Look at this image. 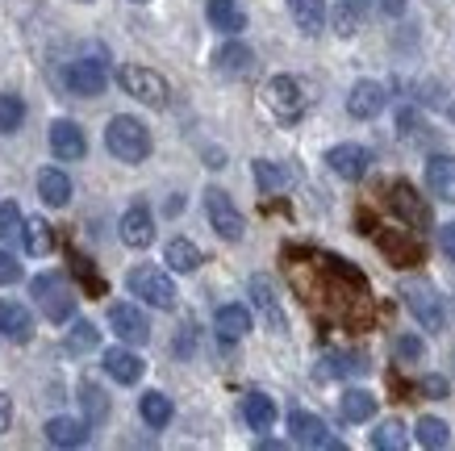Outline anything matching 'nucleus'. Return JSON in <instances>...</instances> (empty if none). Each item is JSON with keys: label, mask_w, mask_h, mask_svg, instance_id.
I'll return each instance as SVG.
<instances>
[{"label": "nucleus", "mask_w": 455, "mask_h": 451, "mask_svg": "<svg viewBox=\"0 0 455 451\" xmlns=\"http://www.w3.org/2000/svg\"><path fill=\"white\" fill-rule=\"evenodd\" d=\"M21 246H26L29 255H46V251L55 246V234H51V226L42 218H26V226H21Z\"/></svg>", "instance_id": "35"}, {"label": "nucleus", "mask_w": 455, "mask_h": 451, "mask_svg": "<svg viewBox=\"0 0 455 451\" xmlns=\"http://www.w3.org/2000/svg\"><path fill=\"white\" fill-rule=\"evenodd\" d=\"M21 122H26V105H21V96L0 93V130H4V134H13V130H21Z\"/></svg>", "instance_id": "40"}, {"label": "nucleus", "mask_w": 455, "mask_h": 451, "mask_svg": "<svg viewBox=\"0 0 455 451\" xmlns=\"http://www.w3.org/2000/svg\"><path fill=\"white\" fill-rule=\"evenodd\" d=\"M38 197L51 209H63L71 201V180L59 172V167H42L38 172Z\"/></svg>", "instance_id": "27"}, {"label": "nucleus", "mask_w": 455, "mask_h": 451, "mask_svg": "<svg viewBox=\"0 0 455 451\" xmlns=\"http://www.w3.org/2000/svg\"><path fill=\"white\" fill-rule=\"evenodd\" d=\"M376 246L385 251V260L393 268H414L422 263V243L414 238V226H405V230H376Z\"/></svg>", "instance_id": "10"}, {"label": "nucleus", "mask_w": 455, "mask_h": 451, "mask_svg": "<svg viewBox=\"0 0 455 451\" xmlns=\"http://www.w3.org/2000/svg\"><path fill=\"white\" fill-rule=\"evenodd\" d=\"M213 71L226 76V80H247L255 71V51L243 46V42H226V46L213 51Z\"/></svg>", "instance_id": "16"}, {"label": "nucleus", "mask_w": 455, "mask_h": 451, "mask_svg": "<svg viewBox=\"0 0 455 451\" xmlns=\"http://www.w3.org/2000/svg\"><path fill=\"white\" fill-rule=\"evenodd\" d=\"M213 330H218L221 342H238L251 330V310L247 305H221L213 314Z\"/></svg>", "instance_id": "25"}, {"label": "nucleus", "mask_w": 455, "mask_h": 451, "mask_svg": "<svg viewBox=\"0 0 455 451\" xmlns=\"http://www.w3.org/2000/svg\"><path fill=\"white\" fill-rule=\"evenodd\" d=\"M289 13L301 34H317L326 26V0H289Z\"/></svg>", "instance_id": "32"}, {"label": "nucleus", "mask_w": 455, "mask_h": 451, "mask_svg": "<svg viewBox=\"0 0 455 451\" xmlns=\"http://www.w3.org/2000/svg\"><path fill=\"white\" fill-rule=\"evenodd\" d=\"M451 122H455V105H451Z\"/></svg>", "instance_id": "50"}, {"label": "nucleus", "mask_w": 455, "mask_h": 451, "mask_svg": "<svg viewBox=\"0 0 455 451\" xmlns=\"http://www.w3.org/2000/svg\"><path fill=\"white\" fill-rule=\"evenodd\" d=\"M289 435L292 443H301V447H326V451H343V439H334L326 431V423L309 410H292L289 414Z\"/></svg>", "instance_id": "12"}, {"label": "nucleus", "mask_w": 455, "mask_h": 451, "mask_svg": "<svg viewBox=\"0 0 455 451\" xmlns=\"http://www.w3.org/2000/svg\"><path fill=\"white\" fill-rule=\"evenodd\" d=\"M17 280H21V263H17L13 251H4V246H0V288L17 285Z\"/></svg>", "instance_id": "43"}, {"label": "nucleus", "mask_w": 455, "mask_h": 451, "mask_svg": "<svg viewBox=\"0 0 455 451\" xmlns=\"http://www.w3.org/2000/svg\"><path fill=\"white\" fill-rule=\"evenodd\" d=\"M255 184H259L263 192H284L297 184V172H292L289 164H272V159H255Z\"/></svg>", "instance_id": "26"}, {"label": "nucleus", "mask_w": 455, "mask_h": 451, "mask_svg": "<svg viewBox=\"0 0 455 451\" xmlns=\"http://www.w3.org/2000/svg\"><path fill=\"white\" fill-rule=\"evenodd\" d=\"M105 372H109L117 384H139L147 364H142L139 351H125V347H109L105 351Z\"/></svg>", "instance_id": "22"}, {"label": "nucleus", "mask_w": 455, "mask_h": 451, "mask_svg": "<svg viewBox=\"0 0 455 451\" xmlns=\"http://www.w3.org/2000/svg\"><path fill=\"white\" fill-rule=\"evenodd\" d=\"M29 293H34V301H38V310L51 322H68L71 310H76V297H71V288L63 276L46 272V276H34V285H29Z\"/></svg>", "instance_id": "6"}, {"label": "nucleus", "mask_w": 455, "mask_h": 451, "mask_svg": "<svg viewBox=\"0 0 455 451\" xmlns=\"http://www.w3.org/2000/svg\"><path fill=\"white\" fill-rule=\"evenodd\" d=\"M139 414H142V423L147 426H167L172 423V397L167 393H159V389H151V393H142V401H139Z\"/></svg>", "instance_id": "33"}, {"label": "nucleus", "mask_w": 455, "mask_h": 451, "mask_svg": "<svg viewBox=\"0 0 455 451\" xmlns=\"http://www.w3.org/2000/svg\"><path fill=\"white\" fill-rule=\"evenodd\" d=\"M88 418H71V414H59L46 423V443L51 447H84L88 443Z\"/></svg>", "instance_id": "19"}, {"label": "nucleus", "mask_w": 455, "mask_h": 451, "mask_svg": "<svg viewBox=\"0 0 455 451\" xmlns=\"http://www.w3.org/2000/svg\"><path fill=\"white\" fill-rule=\"evenodd\" d=\"M164 263L172 268V272L188 276V272H196V268H201V251H196V243H188V238H172V243H167V251H164Z\"/></svg>", "instance_id": "30"}, {"label": "nucleus", "mask_w": 455, "mask_h": 451, "mask_svg": "<svg viewBox=\"0 0 455 451\" xmlns=\"http://www.w3.org/2000/svg\"><path fill=\"white\" fill-rule=\"evenodd\" d=\"M418 389H422L427 397H447V381H443V376H427Z\"/></svg>", "instance_id": "46"}, {"label": "nucleus", "mask_w": 455, "mask_h": 451, "mask_svg": "<svg viewBox=\"0 0 455 451\" xmlns=\"http://www.w3.org/2000/svg\"><path fill=\"white\" fill-rule=\"evenodd\" d=\"M414 439L422 443V447H447L451 443V426L443 423V418H435V414H427V418H418V426H414Z\"/></svg>", "instance_id": "34"}, {"label": "nucleus", "mask_w": 455, "mask_h": 451, "mask_svg": "<svg viewBox=\"0 0 455 451\" xmlns=\"http://www.w3.org/2000/svg\"><path fill=\"white\" fill-rule=\"evenodd\" d=\"M289 280L305 305L317 314H331L347 326H359L372 318L368 280L347 260H334L322 251H289Z\"/></svg>", "instance_id": "1"}, {"label": "nucleus", "mask_w": 455, "mask_h": 451, "mask_svg": "<svg viewBox=\"0 0 455 451\" xmlns=\"http://www.w3.org/2000/svg\"><path fill=\"white\" fill-rule=\"evenodd\" d=\"M205 213H209V226H213L226 243H238V238H243V213H238V205L230 201L226 189L205 192Z\"/></svg>", "instance_id": "9"}, {"label": "nucleus", "mask_w": 455, "mask_h": 451, "mask_svg": "<svg viewBox=\"0 0 455 451\" xmlns=\"http://www.w3.org/2000/svg\"><path fill=\"white\" fill-rule=\"evenodd\" d=\"M122 243L125 246H134V251H147V246L155 243V218H151V209L147 205H130L122 213Z\"/></svg>", "instance_id": "17"}, {"label": "nucleus", "mask_w": 455, "mask_h": 451, "mask_svg": "<svg viewBox=\"0 0 455 451\" xmlns=\"http://www.w3.org/2000/svg\"><path fill=\"white\" fill-rule=\"evenodd\" d=\"M134 4H147V0H134Z\"/></svg>", "instance_id": "51"}, {"label": "nucleus", "mask_w": 455, "mask_h": 451, "mask_svg": "<svg viewBox=\"0 0 455 451\" xmlns=\"http://www.w3.org/2000/svg\"><path fill=\"white\" fill-rule=\"evenodd\" d=\"M388 205L397 209V218L405 221V226H414V230H427L430 226V205L418 197V189L410 180H393V184H388Z\"/></svg>", "instance_id": "11"}, {"label": "nucleus", "mask_w": 455, "mask_h": 451, "mask_svg": "<svg viewBox=\"0 0 455 451\" xmlns=\"http://www.w3.org/2000/svg\"><path fill=\"white\" fill-rule=\"evenodd\" d=\"M97 342H100V330L92 326L88 318H80V322H76V326L68 330V339H63V347H68L71 356H84V351H92Z\"/></svg>", "instance_id": "39"}, {"label": "nucleus", "mask_w": 455, "mask_h": 451, "mask_svg": "<svg viewBox=\"0 0 455 451\" xmlns=\"http://www.w3.org/2000/svg\"><path fill=\"white\" fill-rule=\"evenodd\" d=\"M21 226H26L21 209H17L13 201H4V205H0V243H9V238H21Z\"/></svg>", "instance_id": "41"}, {"label": "nucleus", "mask_w": 455, "mask_h": 451, "mask_svg": "<svg viewBox=\"0 0 455 451\" xmlns=\"http://www.w3.org/2000/svg\"><path fill=\"white\" fill-rule=\"evenodd\" d=\"M376 4H380V13H385V17H401L410 0H376Z\"/></svg>", "instance_id": "48"}, {"label": "nucleus", "mask_w": 455, "mask_h": 451, "mask_svg": "<svg viewBox=\"0 0 455 451\" xmlns=\"http://www.w3.org/2000/svg\"><path fill=\"white\" fill-rule=\"evenodd\" d=\"M439 246H443V255L455 263V221H447V226L439 230Z\"/></svg>", "instance_id": "45"}, {"label": "nucleus", "mask_w": 455, "mask_h": 451, "mask_svg": "<svg viewBox=\"0 0 455 451\" xmlns=\"http://www.w3.org/2000/svg\"><path fill=\"white\" fill-rule=\"evenodd\" d=\"M251 301H255V310L263 314V322L276 330V334H284L289 330V322H284V310H280V301H276V288H272V280L267 276H251Z\"/></svg>", "instance_id": "18"}, {"label": "nucleus", "mask_w": 455, "mask_h": 451, "mask_svg": "<svg viewBox=\"0 0 455 451\" xmlns=\"http://www.w3.org/2000/svg\"><path fill=\"white\" fill-rule=\"evenodd\" d=\"M243 418L251 431H272L276 426V401L267 393H247L243 397Z\"/></svg>", "instance_id": "29"}, {"label": "nucleus", "mask_w": 455, "mask_h": 451, "mask_svg": "<svg viewBox=\"0 0 455 451\" xmlns=\"http://www.w3.org/2000/svg\"><path fill=\"white\" fill-rule=\"evenodd\" d=\"M427 189L455 205V155H430L427 159Z\"/></svg>", "instance_id": "20"}, {"label": "nucleus", "mask_w": 455, "mask_h": 451, "mask_svg": "<svg viewBox=\"0 0 455 451\" xmlns=\"http://www.w3.org/2000/svg\"><path fill=\"white\" fill-rule=\"evenodd\" d=\"M109 326H113V334H117V339L134 342V347H142V342L151 339V322H147V314H142L139 305H130V301L109 305Z\"/></svg>", "instance_id": "13"}, {"label": "nucleus", "mask_w": 455, "mask_h": 451, "mask_svg": "<svg viewBox=\"0 0 455 451\" xmlns=\"http://www.w3.org/2000/svg\"><path fill=\"white\" fill-rule=\"evenodd\" d=\"M322 364H326L322 376H339V381H343V376H363V372H368V359L355 356V351H334V356H326Z\"/></svg>", "instance_id": "36"}, {"label": "nucleus", "mask_w": 455, "mask_h": 451, "mask_svg": "<svg viewBox=\"0 0 455 451\" xmlns=\"http://www.w3.org/2000/svg\"><path fill=\"white\" fill-rule=\"evenodd\" d=\"M0 334H4L9 342H29V334H34V318H29L26 305L0 301Z\"/></svg>", "instance_id": "24"}, {"label": "nucleus", "mask_w": 455, "mask_h": 451, "mask_svg": "<svg viewBox=\"0 0 455 451\" xmlns=\"http://www.w3.org/2000/svg\"><path fill=\"white\" fill-rule=\"evenodd\" d=\"M388 105V93L380 80H359L351 93H347V113L355 117V122H372L380 117V109Z\"/></svg>", "instance_id": "14"}, {"label": "nucleus", "mask_w": 455, "mask_h": 451, "mask_svg": "<svg viewBox=\"0 0 455 451\" xmlns=\"http://www.w3.org/2000/svg\"><path fill=\"white\" fill-rule=\"evenodd\" d=\"M376 451H401L405 443H410V435H405V423H397V418H385V423L372 431V439H368Z\"/></svg>", "instance_id": "38"}, {"label": "nucleus", "mask_w": 455, "mask_h": 451, "mask_svg": "<svg viewBox=\"0 0 455 451\" xmlns=\"http://www.w3.org/2000/svg\"><path fill=\"white\" fill-rule=\"evenodd\" d=\"M326 164H331L334 176H343V180H363V176H368V164H372V155H368V147H359V142H339V147L326 150Z\"/></svg>", "instance_id": "15"}, {"label": "nucleus", "mask_w": 455, "mask_h": 451, "mask_svg": "<svg viewBox=\"0 0 455 451\" xmlns=\"http://www.w3.org/2000/svg\"><path fill=\"white\" fill-rule=\"evenodd\" d=\"M397 125H401V138H422V117L414 109H401Z\"/></svg>", "instance_id": "44"}, {"label": "nucleus", "mask_w": 455, "mask_h": 451, "mask_svg": "<svg viewBox=\"0 0 455 451\" xmlns=\"http://www.w3.org/2000/svg\"><path fill=\"white\" fill-rule=\"evenodd\" d=\"M51 150H55L59 159H84V155H88V138H84V130L76 122L59 117V122L51 125Z\"/></svg>", "instance_id": "21"}, {"label": "nucleus", "mask_w": 455, "mask_h": 451, "mask_svg": "<svg viewBox=\"0 0 455 451\" xmlns=\"http://www.w3.org/2000/svg\"><path fill=\"white\" fill-rule=\"evenodd\" d=\"M205 17L221 34H243L247 29V13H243L238 0H205Z\"/></svg>", "instance_id": "23"}, {"label": "nucleus", "mask_w": 455, "mask_h": 451, "mask_svg": "<svg viewBox=\"0 0 455 451\" xmlns=\"http://www.w3.org/2000/svg\"><path fill=\"white\" fill-rule=\"evenodd\" d=\"M263 105H267V113H272L276 122H301L305 109H309V96H305L301 80L272 76V80L263 84Z\"/></svg>", "instance_id": "3"}, {"label": "nucleus", "mask_w": 455, "mask_h": 451, "mask_svg": "<svg viewBox=\"0 0 455 451\" xmlns=\"http://www.w3.org/2000/svg\"><path fill=\"white\" fill-rule=\"evenodd\" d=\"M63 84L71 96H100L109 88V68L100 59H76L63 68Z\"/></svg>", "instance_id": "8"}, {"label": "nucleus", "mask_w": 455, "mask_h": 451, "mask_svg": "<svg viewBox=\"0 0 455 451\" xmlns=\"http://www.w3.org/2000/svg\"><path fill=\"white\" fill-rule=\"evenodd\" d=\"M80 410H84V418H88L92 426L105 423V418H109V397L100 393L92 381H84L80 384Z\"/></svg>", "instance_id": "37"}, {"label": "nucleus", "mask_w": 455, "mask_h": 451, "mask_svg": "<svg viewBox=\"0 0 455 451\" xmlns=\"http://www.w3.org/2000/svg\"><path fill=\"white\" fill-rule=\"evenodd\" d=\"M167 218H176V213H180V209H184V197H167Z\"/></svg>", "instance_id": "49"}, {"label": "nucleus", "mask_w": 455, "mask_h": 451, "mask_svg": "<svg viewBox=\"0 0 455 451\" xmlns=\"http://www.w3.org/2000/svg\"><path fill=\"white\" fill-rule=\"evenodd\" d=\"M125 288L134 293L139 301L155 305V310H176V285H172V276L164 268H151V263H139V268H130L125 276Z\"/></svg>", "instance_id": "4"}, {"label": "nucleus", "mask_w": 455, "mask_h": 451, "mask_svg": "<svg viewBox=\"0 0 455 451\" xmlns=\"http://www.w3.org/2000/svg\"><path fill=\"white\" fill-rule=\"evenodd\" d=\"M368 4L372 0H339L334 4V34H343V38H351L359 26H363V17H368Z\"/></svg>", "instance_id": "31"}, {"label": "nucleus", "mask_w": 455, "mask_h": 451, "mask_svg": "<svg viewBox=\"0 0 455 451\" xmlns=\"http://www.w3.org/2000/svg\"><path fill=\"white\" fill-rule=\"evenodd\" d=\"M9 423H13V401H9V397L0 393V435L9 431Z\"/></svg>", "instance_id": "47"}, {"label": "nucleus", "mask_w": 455, "mask_h": 451, "mask_svg": "<svg viewBox=\"0 0 455 451\" xmlns=\"http://www.w3.org/2000/svg\"><path fill=\"white\" fill-rule=\"evenodd\" d=\"M339 414H343V423H372L376 393H368V389H347V393L339 397Z\"/></svg>", "instance_id": "28"}, {"label": "nucleus", "mask_w": 455, "mask_h": 451, "mask_svg": "<svg viewBox=\"0 0 455 451\" xmlns=\"http://www.w3.org/2000/svg\"><path fill=\"white\" fill-rule=\"evenodd\" d=\"M401 301L422 322V330H443V297L435 293L430 280H405L401 285Z\"/></svg>", "instance_id": "7"}, {"label": "nucleus", "mask_w": 455, "mask_h": 451, "mask_svg": "<svg viewBox=\"0 0 455 451\" xmlns=\"http://www.w3.org/2000/svg\"><path fill=\"white\" fill-rule=\"evenodd\" d=\"M117 80H122L125 96H134V101L151 105V109H164L167 96H172V88H167L164 76H159V71H151V68H139V63H125Z\"/></svg>", "instance_id": "5"}, {"label": "nucleus", "mask_w": 455, "mask_h": 451, "mask_svg": "<svg viewBox=\"0 0 455 451\" xmlns=\"http://www.w3.org/2000/svg\"><path fill=\"white\" fill-rule=\"evenodd\" d=\"M393 351H397V359H405V364H414V359L427 356V347H422V339H418V334H397Z\"/></svg>", "instance_id": "42"}, {"label": "nucleus", "mask_w": 455, "mask_h": 451, "mask_svg": "<svg viewBox=\"0 0 455 451\" xmlns=\"http://www.w3.org/2000/svg\"><path fill=\"white\" fill-rule=\"evenodd\" d=\"M105 147H109V155L122 159V164H142V159L151 155V130H147L139 117L117 113V117L105 125Z\"/></svg>", "instance_id": "2"}]
</instances>
